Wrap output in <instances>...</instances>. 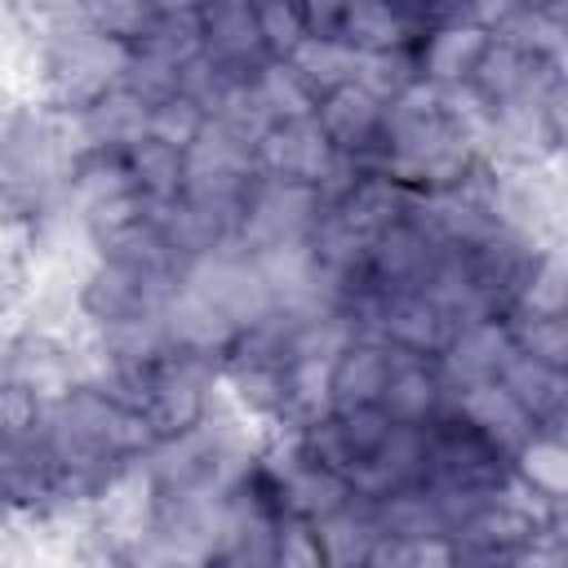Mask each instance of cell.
<instances>
[{"mask_svg": "<svg viewBox=\"0 0 568 568\" xmlns=\"http://www.w3.org/2000/svg\"><path fill=\"white\" fill-rule=\"evenodd\" d=\"M133 44L111 40L93 31L89 22H71L58 31L36 36V89L40 102L62 106V111H84L115 84H124Z\"/></svg>", "mask_w": 568, "mask_h": 568, "instance_id": "obj_1", "label": "cell"}, {"mask_svg": "<svg viewBox=\"0 0 568 568\" xmlns=\"http://www.w3.org/2000/svg\"><path fill=\"white\" fill-rule=\"evenodd\" d=\"M217 373H222L217 355H200V351H182V346L160 355V364L151 373L146 404H142V417L151 422L155 439L182 435L209 413V399L217 390Z\"/></svg>", "mask_w": 568, "mask_h": 568, "instance_id": "obj_2", "label": "cell"}, {"mask_svg": "<svg viewBox=\"0 0 568 568\" xmlns=\"http://www.w3.org/2000/svg\"><path fill=\"white\" fill-rule=\"evenodd\" d=\"M320 213H324V200L311 182H288V178H266L262 173L244 195L235 244L248 248V253H262V248H275V244L306 240Z\"/></svg>", "mask_w": 568, "mask_h": 568, "instance_id": "obj_3", "label": "cell"}, {"mask_svg": "<svg viewBox=\"0 0 568 568\" xmlns=\"http://www.w3.org/2000/svg\"><path fill=\"white\" fill-rule=\"evenodd\" d=\"M182 280L173 275H151L111 257H93V266L84 271L80 288H75V306L80 315L98 328L111 320H129V315H146V311H164L169 297L178 293Z\"/></svg>", "mask_w": 568, "mask_h": 568, "instance_id": "obj_4", "label": "cell"}, {"mask_svg": "<svg viewBox=\"0 0 568 568\" xmlns=\"http://www.w3.org/2000/svg\"><path fill=\"white\" fill-rule=\"evenodd\" d=\"M200 49L226 80H253L271 53L257 31L253 0H204L200 9Z\"/></svg>", "mask_w": 568, "mask_h": 568, "instance_id": "obj_5", "label": "cell"}, {"mask_svg": "<svg viewBox=\"0 0 568 568\" xmlns=\"http://www.w3.org/2000/svg\"><path fill=\"white\" fill-rule=\"evenodd\" d=\"M382 115H386V102L373 98L359 80L328 89L315 106V124L324 129L333 151L355 155L368 169H382Z\"/></svg>", "mask_w": 568, "mask_h": 568, "instance_id": "obj_6", "label": "cell"}, {"mask_svg": "<svg viewBox=\"0 0 568 568\" xmlns=\"http://www.w3.org/2000/svg\"><path fill=\"white\" fill-rule=\"evenodd\" d=\"M439 248L444 244H435V235L413 213H404V217H395L390 226H382L368 240L364 266H368V275H373V284L382 293H404V288H422L426 284Z\"/></svg>", "mask_w": 568, "mask_h": 568, "instance_id": "obj_7", "label": "cell"}, {"mask_svg": "<svg viewBox=\"0 0 568 568\" xmlns=\"http://www.w3.org/2000/svg\"><path fill=\"white\" fill-rule=\"evenodd\" d=\"M422 479H426V426H413V422H395L386 439L346 475L351 493L368 501L390 497L399 488H417Z\"/></svg>", "mask_w": 568, "mask_h": 568, "instance_id": "obj_8", "label": "cell"}, {"mask_svg": "<svg viewBox=\"0 0 568 568\" xmlns=\"http://www.w3.org/2000/svg\"><path fill=\"white\" fill-rule=\"evenodd\" d=\"M253 155H257V169L266 178H288V182H311V186H320L337 160V151L324 138V129L315 124V115L271 124L266 138L253 146Z\"/></svg>", "mask_w": 568, "mask_h": 568, "instance_id": "obj_9", "label": "cell"}, {"mask_svg": "<svg viewBox=\"0 0 568 568\" xmlns=\"http://www.w3.org/2000/svg\"><path fill=\"white\" fill-rule=\"evenodd\" d=\"M510 351H515V342H510L506 320H475V324L453 328V337L444 342L435 364H439V377L448 382V390H462L475 382H493Z\"/></svg>", "mask_w": 568, "mask_h": 568, "instance_id": "obj_10", "label": "cell"}, {"mask_svg": "<svg viewBox=\"0 0 568 568\" xmlns=\"http://www.w3.org/2000/svg\"><path fill=\"white\" fill-rule=\"evenodd\" d=\"M448 395H453V390H448V382L439 377V364H435L430 355L395 351L377 404H382V413H386L390 422L426 426L430 417H439V413L448 408Z\"/></svg>", "mask_w": 568, "mask_h": 568, "instance_id": "obj_11", "label": "cell"}, {"mask_svg": "<svg viewBox=\"0 0 568 568\" xmlns=\"http://www.w3.org/2000/svg\"><path fill=\"white\" fill-rule=\"evenodd\" d=\"M453 320L426 297V288H404V293H386L382 297V315H377V337L395 351L408 355H439L444 342L453 337Z\"/></svg>", "mask_w": 568, "mask_h": 568, "instance_id": "obj_12", "label": "cell"}, {"mask_svg": "<svg viewBox=\"0 0 568 568\" xmlns=\"http://www.w3.org/2000/svg\"><path fill=\"white\" fill-rule=\"evenodd\" d=\"M488 36L493 31H484L475 22H462V18L457 22L426 27L422 40H417V49H413L417 53V75L430 80V84H439V89L466 84L470 71H475V62L488 49Z\"/></svg>", "mask_w": 568, "mask_h": 568, "instance_id": "obj_13", "label": "cell"}, {"mask_svg": "<svg viewBox=\"0 0 568 568\" xmlns=\"http://www.w3.org/2000/svg\"><path fill=\"white\" fill-rule=\"evenodd\" d=\"M124 200H138V186H133V173L124 164V151H80V160L71 164V178H67V195L62 204L89 222Z\"/></svg>", "mask_w": 568, "mask_h": 568, "instance_id": "obj_14", "label": "cell"}, {"mask_svg": "<svg viewBox=\"0 0 568 568\" xmlns=\"http://www.w3.org/2000/svg\"><path fill=\"white\" fill-rule=\"evenodd\" d=\"M390 359H395V346H386L382 337H351L328 364V408L346 413L359 404H377Z\"/></svg>", "mask_w": 568, "mask_h": 568, "instance_id": "obj_15", "label": "cell"}, {"mask_svg": "<svg viewBox=\"0 0 568 568\" xmlns=\"http://www.w3.org/2000/svg\"><path fill=\"white\" fill-rule=\"evenodd\" d=\"M497 382L515 395V404L532 417V426H546V430H559L564 422V404H568V373L537 359V355H524V351H510Z\"/></svg>", "mask_w": 568, "mask_h": 568, "instance_id": "obj_16", "label": "cell"}, {"mask_svg": "<svg viewBox=\"0 0 568 568\" xmlns=\"http://www.w3.org/2000/svg\"><path fill=\"white\" fill-rule=\"evenodd\" d=\"M448 404L479 430V435H488L497 448H506V453H515L537 426H532V417L515 404V395L493 377V382H475V386H462V390H453L448 395Z\"/></svg>", "mask_w": 568, "mask_h": 568, "instance_id": "obj_17", "label": "cell"}, {"mask_svg": "<svg viewBox=\"0 0 568 568\" xmlns=\"http://www.w3.org/2000/svg\"><path fill=\"white\" fill-rule=\"evenodd\" d=\"M337 40H346L355 53H390V49H417L422 27L395 0H346Z\"/></svg>", "mask_w": 568, "mask_h": 568, "instance_id": "obj_18", "label": "cell"}, {"mask_svg": "<svg viewBox=\"0 0 568 568\" xmlns=\"http://www.w3.org/2000/svg\"><path fill=\"white\" fill-rule=\"evenodd\" d=\"M75 120H80L84 151H124V146H133L146 133L151 106L129 84H115L111 93H102L98 102L75 111Z\"/></svg>", "mask_w": 568, "mask_h": 568, "instance_id": "obj_19", "label": "cell"}, {"mask_svg": "<svg viewBox=\"0 0 568 568\" xmlns=\"http://www.w3.org/2000/svg\"><path fill=\"white\" fill-rule=\"evenodd\" d=\"M510 475H515V484H524L532 497H541V501H564V493H568V448H564V430L537 426V430L510 453Z\"/></svg>", "mask_w": 568, "mask_h": 568, "instance_id": "obj_20", "label": "cell"}, {"mask_svg": "<svg viewBox=\"0 0 568 568\" xmlns=\"http://www.w3.org/2000/svg\"><path fill=\"white\" fill-rule=\"evenodd\" d=\"M315 537H320L324 564H337V568H342V564H368L373 541L382 537L377 515H373V501L355 493L342 510H333V515H324V519L315 524Z\"/></svg>", "mask_w": 568, "mask_h": 568, "instance_id": "obj_21", "label": "cell"}, {"mask_svg": "<svg viewBox=\"0 0 568 568\" xmlns=\"http://www.w3.org/2000/svg\"><path fill=\"white\" fill-rule=\"evenodd\" d=\"M124 164L133 173V186L146 204L182 195V173H186V151L173 142H160L155 133H142L133 146H124Z\"/></svg>", "mask_w": 568, "mask_h": 568, "instance_id": "obj_22", "label": "cell"}, {"mask_svg": "<svg viewBox=\"0 0 568 568\" xmlns=\"http://www.w3.org/2000/svg\"><path fill=\"white\" fill-rule=\"evenodd\" d=\"M497 40L541 58V62H564V13L559 4H546V0H524L510 18H501L493 27Z\"/></svg>", "mask_w": 568, "mask_h": 568, "instance_id": "obj_23", "label": "cell"}, {"mask_svg": "<svg viewBox=\"0 0 568 568\" xmlns=\"http://www.w3.org/2000/svg\"><path fill=\"white\" fill-rule=\"evenodd\" d=\"M253 89L262 93V102H266V111H271L275 124H284V120H311L315 106H320V93L306 84V75L288 58H271L253 75Z\"/></svg>", "mask_w": 568, "mask_h": 568, "instance_id": "obj_24", "label": "cell"}, {"mask_svg": "<svg viewBox=\"0 0 568 568\" xmlns=\"http://www.w3.org/2000/svg\"><path fill=\"white\" fill-rule=\"evenodd\" d=\"M288 62H293V67L306 75V84L324 98L328 89L355 80L359 53H355L346 40H337V36H302V44L288 53Z\"/></svg>", "mask_w": 568, "mask_h": 568, "instance_id": "obj_25", "label": "cell"}, {"mask_svg": "<svg viewBox=\"0 0 568 568\" xmlns=\"http://www.w3.org/2000/svg\"><path fill=\"white\" fill-rule=\"evenodd\" d=\"M209 120L222 124V129H226L235 142H244V146H257V142L266 138V129L275 124L271 111H266V102H262V93L253 89V80L226 84L222 98H217V106L209 111Z\"/></svg>", "mask_w": 568, "mask_h": 568, "instance_id": "obj_26", "label": "cell"}, {"mask_svg": "<svg viewBox=\"0 0 568 568\" xmlns=\"http://www.w3.org/2000/svg\"><path fill=\"white\" fill-rule=\"evenodd\" d=\"M44 395H36L31 386L4 377L0 382V453L36 444L44 435Z\"/></svg>", "mask_w": 568, "mask_h": 568, "instance_id": "obj_27", "label": "cell"}, {"mask_svg": "<svg viewBox=\"0 0 568 568\" xmlns=\"http://www.w3.org/2000/svg\"><path fill=\"white\" fill-rule=\"evenodd\" d=\"M506 328H510L515 351L537 355V359H546L555 368L568 364V324H564V315H550V311H510L506 315Z\"/></svg>", "mask_w": 568, "mask_h": 568, "instance_id": "obj_28", "label": "cell"}, {"mask_svg": "<svg viewBox=\"0 0 568 568\" xmlns=\"http://www.w3.org/2000/svg\"><path fill=\"white\" fill-rule=\"evenodd\" d=\"M155 18L160 13L151 9V0H84V22L124 44H138Z\"/></svg>", "mask_w": 568, "mask_h": 568, "instance_id": "obj_29", "label": "cell"}, {"mask_svg": "<svg viewBox=\"0 0 568 568\" xmlns=\"http://www.w3.org/2000/svg\"><path fill=\"white\" fill-rule=\"evenodd\" d=\"M253 13H257V31L271 58H288L302 44L306 36L302 0H253Z\"/></svg>", "mask_w": 568, "mask_h": 568, "instance_id": "obj_30", "label": "cell"}, {"mask_svg": "<svg viewBox=\"0 0 568 568\" xmlns=\"http://www.w3.org/2000/svg\"><path fill=\"white\" fill-rule=\"evenodd\" d=\"M209 124V111L200 102H191L186 93H173L164 102L151 106V120H146V133H155L160 142H173V146H191L200 138V129Z\"/></svg>", "mask_w": 568, "mask_h": 568, "instance_id": "obj_31", "label": "cell"}, {"mask_svg": "<svg viewBox=\"0 0 568 568\" xmlns=\"http://www.w3.org/2000/svg\"><path fill=\"white\" fill-rule=\"evenodd\" d=\"M337 426H342V439H346L351 457H355V462H364V457L386 439V430H390L395 422L382 413V404H359V408L337 413ZM346 475H351V470H346Z\"/></svg>", "mask_w": 568, "mask_h": 568, "instance_id": "obj_32", "label": "cell"}, {"mask_svg": "<svg viewBox=\"0 0 568 568\" xmlns=\"http://www.w3.org/2000/svg\"><path fill=\"white\" fill-rule=\"evenodd\" d=\"M275 564H284V568H315V564H324L320 537H315V524H311V519H297V515H284V519H280V532H275Z\"/></svg>", "mask_w": 568, "mask_h": 568, "instance_id": "obj_33", "label": "cell"}, {"mask_svg": "<svg viewBox=\"0 0 568 568\" xmlns=\"http://www.w3.org/2000/svg\"><path fill=\"white\" fill-rule=\"evenodd\" d=\"M302 13H306V36H337L346 0H302Z\"/></svg>", "mask_w": 568, "mask_h": 568, "instance_id": "obj_34", "label": "cell"}, {"mask_svg": "<svg viewBox=\"0 0 568 568\" xmlns=\"http://www.w3.org/2000/svg\"><path fill=\"white\" fill-rule=\"evenodd\" d=\"M524 0H462V22H475L484 31H493L501 18H510Z\"/></svg>", "mask_w": 568, "mask_h": 568, "instance_id": "obj_35", "label": "cell"}, {"mask_svg": "<svg viewBox=\"0 0 568 568\" xmlns=\"http://www.w3.org/2000/svg\"><path fill=\"white\" fill-rule=\"evenodd\" d=\"M155 13H200L204 0H151Z\"/></svg>", "mask_w": 568, "mask_h": 568, "instance_id": "obj_36", "label": "cell"}, {"mask_svg": "<svg viewBox=\"0 0 568 568\" xmlns=\"http://www.w3.org/2000/svg\"><path fill=\"white\" fill-rule=\"evenodd\" d=\"M0 515H4V510H0Z\"/></svg>", "mask_w": 568, "mask_h": 568, "instance_id": "obj_37", "label": "cell"}]
</instances>
